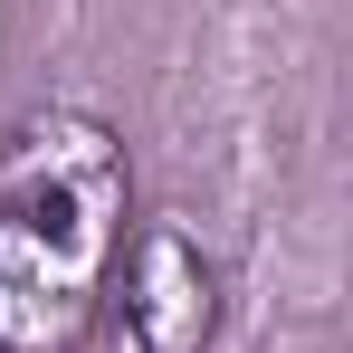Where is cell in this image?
I'll list each match as a JSON object with an SVG mask.
<instances>
[{"instance_id":"cell-2","label":"cell","mask_w":353,"mask_h":353,"mask_svg":"<svg viewBox=\"0 0 353 353\" xmlns=\"http://www.w3.org/2000/svg\"><path fill=\"white\" fill-rule=\"evenodd\" d=\"M220 315H230V287H220V258L201 248V230H181V220L124 230L115 287H105V315H96L105 353H210Z\"/></svg>"},{"instance_id":"cell-1","label":"cell","mask_w":353,"mask_h":353,"mask_svg":"<svg viewBox=\"0 0 353 353\" xmlns=\"http://www.w3.org/2000/svg\"><path fill=\"white\" fill-rule=\"evenodd\" d=\"M134 153L86 105H29L0 134V353H77L134 230Z\"/></svg>"}]
</instances>
